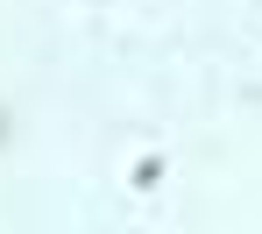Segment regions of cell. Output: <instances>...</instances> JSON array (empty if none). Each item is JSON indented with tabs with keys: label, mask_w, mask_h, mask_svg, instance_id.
<instances>
[{
	"label": "cell",
	"mask_w": 262,
	"mask_h": 234,
	"mask_svg": "<svg viewBox=\"0 0 262 234\" xmlns=\"http://www.w3.org/2000/svg\"><path fill=\"white\" fill-rule=\"evenodd\" d=\"M7 128H14V121H7V107H0V142H7Z\"/></svg>",
	"instance_id": "obj_1"
}]
</instances>
